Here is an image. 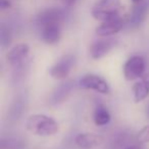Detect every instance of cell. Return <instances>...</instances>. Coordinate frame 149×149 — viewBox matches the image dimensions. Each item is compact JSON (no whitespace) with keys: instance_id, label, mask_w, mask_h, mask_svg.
I'll use <instances>...</instances> for the list:
<instances>
[{"instance_id":"obj_1","label":"cell","mask_w":149,"mask_h":149,"mask_svg":"<svg viewBox=\"0 0 149 149\" xmlns=\"http://www.w3.org/2000/svg\"><path fill=\"white\" fill-rule=\"evenodd\" d=\"M26 129L36 136L49 137L59 131V125L51 116L43 113H34L26 120Z\"/></svg>"},{"instance_id":"obj_2","label":"cell","mask_w":149,"mask_h":149,"mask_svg":"<svg viewBox=\"0 0 149 149\" xmlns=\"http://www.w3.org/2000/svg\"><path fill=\"white\" fill-rule=\"evenodd\" d=\"M120 0H98L91 9V15L96 21L109 22L120 17Z\"/></svg>"},{"instance_id":"obj_3","label":"cell","mask_w":149,"mask_h":149,"mask_svg":"<svg viewBox=\"0 0 149 149\" xmlns=\"http://www.w3.org/2000/svg\"><path fill=\"white\" fill-rule=\"evenodd\" d=\"M61 23H44L36 25L40 39L48 45H54L59 42L62 35Z\"/></svg>"},{"instance_id":"obj_4","label":"cell","mask_w":149,"mask_h":149,"mask_svg":"<svg viewBox=\"0 0 149 149\" xmlns=\"http://www.w3.org/2000/svg\"><path fill=\"white\" fill-rule=\"evenodd\" d=\"M146 61L141 55H134L128 58L123 68V74L126 81H135L144 74Z\"/></svg>"},{"instance_id":"obj_5","label":"cell","mask_w":149,"mask_h":149,"mask_svg":"<svg viewBox=\"0 0 149 149\" xmlns=\"http://www.w3.org/2000/svg\"><path fill=\"white\" fill-rule=\"evenodd\" d=\"M78 87L84 90H92L100 94H108L109 85L102 77L96 74H87L78 82Z\"/></svg>"},{"instance_id":"obj_6","label":"cell","mask_w":149,"mask_h":149,"mask_svg":"<svg viewBox=\"0 0 149 149\" xmlns=\"http://www.w3.org/2000/svg\"><path fill=\"white\" fill-rule=\"evenodd\" d=\"M76 57L72 54H65L61 56L53 65L50 68L49 74L54 80H64L68 77L74 65Z\"/></svg>"},{"instance_id":"obj_7","label":"cell","mask_w":149,"mask_h":149,"mask_svg":"<svg viewBox=\"0 0 149 149\" xmlns=\"http://www.w3.org/2000/svg\"><path fill=\"white\" fill-rule=\"evenodd\" d=\"M30 53V46L27 43H19L8 50L6 59L11 66L19 68L25 64Z\"/></svg>"},{"instance_id":"obj_8","label":"cell","mask_w":149,"mask_h":149,"mask_svg":"<svg viewBox=\"0 0 149 149\" xmlns=\"http://www.w3.org/2000/svg\"><path fill=\"white\" fill-rule=\"evenodd\" d=\"M116 39L110 37H104L100 40L93 42L89 48V53L93 59H100L108 54L114 47H116Z\"/></svg>"},{"instance_id":"obj_9","label":"cell","mask_w":149,"mask_h":149,"mask_svg":"<svg viewBox=\"0 0 149 149\" xmlns=\"http://www.w3.org/2000/svg\"><path fill=\"white\" fill-rule=\"evenodd\" d=\"M66 19V10L60 7H50L40 11L35 17V25L44 23H61Z\"/></svg>"},{"instance_id":"obj_10","label":"cell","mask_w":149,"mask_h":149,"mask_svg":"<svg viewBox=\"0 0 149 149\" xmlns=\"http://www.w3.org/2000/svg\"><path fill=\"white\" fill-rule=\"evenodd\" d=\"M125 19L122 17L118 19H112L109 22H104L101 23L98 27H96L95 33L98 37H111L113 35H116L123 30L125 26Z\"/></svg>"},{"instance_id":"obj_11","label":"cell","mask_w":149,"mask_h":149,"mask_svg":"<svg viewBox=\"0 0 149 149\" xmlns=\"http://www.w3.org/2000/svg\"><path fill=\"white\" fill-rule=\"evenodd\" d=\"M149 11V0H144L142 2L135 4L134 8L128 19L129 26L132 28H138L143 24Z\"/></svg>"},{"instance_id":"obj_12","label":"cell","mask_w":149,"mask_h":149,"mask_svg":"<svg viewBox=\"0 0 149 149\" xmlns=\"http://www.w3.org/2000/svg\"><path fill=\"white\" fill-rule=\"evenodd\" d=\"M74 143L82 149H92L103 143V137L95 133H80L74 138Z\"/></svg>"},{"instance_id":"obj_13","label":"cell","mask_w":149,"mask_h":149,"mask_svg":"<svg viewBox=\"0 0 149 149\" xmlns=\"http://www.w3.org/2000/svg\"><path fill=\"white\" fill-rule=\"evenodd\" d=\"M133 100L135 103H140L149 96V80L142 79L136 82L132 87Z\"/></svg>"},{"instance_id":"obj_14","label":"cell","mask_w":149,"mask_h":149,"mask_svg":"<svg viewBox=\"0 0 149 149\" xmlns=\"http://www.w3.org/2000/svg\"><path fill=\"white\" fill-rule=\"evenodd\" d=\"M110 120H111V116H110L107 108L102 104H98L94 109L93 113L94 124L98 127H103L109 124Z\"/></svg>"},{"instance_id":"obj_15","label":"cell","mask_w":149,"mask_h":149,"mask_svg":"<svg viewBox=\"0 0 149 149\" xmlns=\"http://www.w3.org/2000/svg\"><path fill=\"white\" fill-rule=\"evenodd\" d=\"M74 84L72 82H68V83L61 84L59 87L56 89V91L53 93L52 96V103H59L62 102L66 98V96L70 94V90L72 88Z\"/></svg>"},{"instance_id":"obj_16","label":"cell","mask_w":149,"mask_h":149,"mask_svg":"<svg viewBox=\"0 0 149 149\" xmlns=\"http://www.w3.org/2000/svg\"><path fill=\"white\" fill-rule=\"evenodd\" d=\"M11 41H13V33H11L10 28L5 24L1 25L0 28V42L2 47H7L10 45Z\"/></svg>"},{"instance_id":"obj_17","label":"cell","mask_w":149,"mask_h":149,"mask_svg":"<svg viewBox=\"0 0 149 149\" xmlns=\"http://www.w3.org/2000/svg\"><path fill=\"white\" fill-rule=\"evenodd\" d=\"M137 142L139 144L149 143V125L143 127L137 134Z\"/></svg>"},{"instance_id":"obj_18","label":"cell","mask_w":149,"mask_h":149,"mask_svg":"<svg viewBox=\"0 0 149 149\" xmlns=\"http://www.w3.org/2000/svg\"><path fill=\"white\" fill-rule=\"evenodd\" d=\"M11 6V3L9 0H0V8L4 10V9H8Z\"/></svg>"},{"instance_id":"obj_19","label":"cell","mask_w":149,"mask_h":149,"mask_svg":"<svg viewBox=\"0 0 149 149\" xmlns=\"http://www.w3.org/2000/svg\"><path fill=\"white\" fill-rule=\"evenodd\" d=\"M61 1H62V3L64 4V6L70 7V6H72L74 3L77 2L78 0H61Z\"/></svg>"},{"instance_id":"obj_20","label":"cell","mask_w":149,"mask_h":149,"mask_svg":"<svg viewBox=\"0 0 149 149\" xmlns=\"http://www.w3.org/2000/svg\"><path fill=\"white\" fill-rule=\"evenodd\" d=\"M125 149H142V147H141L139 144H137V145H132V146H129V147H127V148H125Z\"/></svg>"},{"instance_id":"obj_21","label":"cell","mask_w":149,"mask_h":149,"mask_svg":"<svg viewBox=\"0 0 149 149\" xmlns=\"http://www.w3.org/2000/svg\"><path fill=\"white\" fill-rule=\"evenodd\" d=\"M142 1H144V0H132V2L134 3V4H138V3L142 2Z\"/></svg>"}]
</instances>
